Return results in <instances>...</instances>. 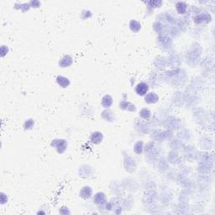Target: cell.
Returning a JSON list of instances; mask_svg holds the SVG:
<instances>
[{
  "label": "cell",
  "mask_w": 215,
  "mask_h": 215,
  "mask_svg": "<svg viewBox=\"0 0 215 215\" xmlns=\"http://www.w3.org/2000/svg\"><path fill=\"white\" fill-rule=\"evenodd\" d=\"M147 90H148V86L144 82L140 83L136 88V92L139 95H145L147 92Z\"/></svg>",
  "instance_id": "obj_1"
}]
</instances>
